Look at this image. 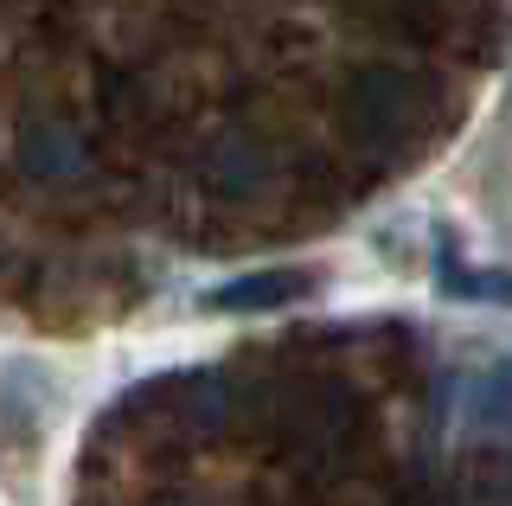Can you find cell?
<instances>
[{
	"mask_svg": "<svg viewBox=\"0 0 512 506\" xmlns=\"http://www.w3.org/2000/svg\"><path fill=\"white\" fill-rule=\"evenodd\" d=\"M295 295H308V276H295V270H263V276H244V282H224V289H212V295H205V308L237 314V308L295 302Z\"/></svg>",
	"mask_w": 512,
	"mask_h": 506,
	"instance_id": "6da1fadb",
	"label": "cell"
},
{
	"mask_svg": "<svg viewBox=\"0 0 512 506\" xmlns=\"http://www.w3.org/2000/svg\"><path fill=\"white\" fill-rule=\"evenodd\" d=\"M468 423H480V430H512V366H493L468 391Z\"/></svg>",
	"mask_w": 512,
	"mask_h": 506,
	"instance_id": "7a4b0ae2",
	"label": "cell"
}]
</instances>
